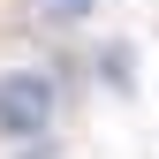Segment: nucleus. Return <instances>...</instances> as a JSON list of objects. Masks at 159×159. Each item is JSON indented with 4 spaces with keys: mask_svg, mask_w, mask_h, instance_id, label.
<instances>
[{
    "mask_svg": "<svg viewBox=\"0 0 159 159\" xmlns=\"http://www.w3.org/2000/svg\"><path fill=\"white\" fill-rule=\"evenodd\" d=\"M61 121V84L46 68H0V144H46Z\"/></svg>",
    "mask_w": 159,
    "mask_h": 159,
    "instance_id": "nucleus-1",
    "label": "nucleus"
},
{
    "mask_svg": "<svg viewBox=\"0 0 159 159\" xmlns=\"http://www.w3.org/2000/svg\"><path fill=\"white\" fill-rule=\"evenodd\" d=\"M38 15H46V23H84V15L98 8V0H30Z\"/></svg>",
    "mask_w": 159,
    "mask_h": 159,
    "instance_id": "nucleus-2",
    "label": "nucleus"
}]
</instances>
